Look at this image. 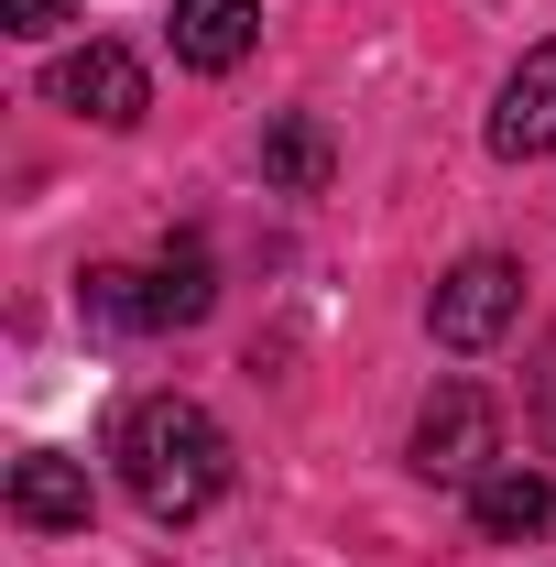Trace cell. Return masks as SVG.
Returning a JSON list of instances; mask_svg holds the SVG:
<instances>
[{"label":"cell","instance_id":"4","mask_svg":"<svg viewBox=\"0 0 556 567\" xmlns=\"http://www.w3.org/2000/svg\"><path fill=\"white\" fill-rule=\"evenodd\" d=\"M55 110L99 121V132H132L142 110H153V76H142L121 44H76L66 66H55Z\"/></svg>","mask_w":556,"mask_h":567},{"label":"cell","instance_id":"5","mask_svg":"<svg viewBox=\"0 0 556 567\" xmlns=\"http://www.w3.org/2000/svg\"><path fill=\"white\" fill-rule=\"evenodd\" d=\"M491 153H502V164L556 153V44H535L524 66L502 76V99H491Z\"/></svg>","mask_w":556,"mask_h":567},{"label":"cell","instance_id":"10","mask_svg":"<svg viewBox=\"0 0 556 567\" xmlns=\"http://www.w3.org/2000/svg\"><path fill=\"white\" fill-rule=\"evenodd\" d=\"M262 175H274V186H295V197H317V186L339 175L328 121H274V132H262Z\"/></svg>","mask_w":556,"mask_h":567},{"label":"cell","instance_id":"6","mask_svg":"<svg viewBox=\"0 0 556 567\" xmlns=\"http://www.w3.org/2000/svg\"><path fill=\"white\" fill-rule=\"evenodd\" d=\"M251 44H262V0H175V66L229 76Z\"/></svg>","mask_w":556,"mask_h":567},{"label":"cell","instance_id":"2","mask_svg":"<svg viewBox=\"0 0 556 567\" xmlns=\"http://www.w3.org/2000/svg\"><path fill=\"white\" fill-rule=\"evenodd\" d=\"M415 470L425 481H491L502 470V404L481 382H436V404L415 415Z\"/></svg>","mask_w":556,"mask_h":567},{"label":"cell","instance_id":"1","mask_svg":"<svg viewBox=\"0 0 556 567\" xmlns=\"http://www.w3.org/2000/svg\"><path fill=\"white\" fill-rule=\"evenodd\" d=\"M110 458H121V481H132V502L153 524H197L229 492V436L186 393H142L132 415H121V436H110Z\"/></svg>","mask_w":556,"mask_h":567},{"label":"cell","instance_id":"7","mask_svg":"<svg viewBox=\"0 0 556 567\" xmlns=\"http://www.w3.org/2000/svg\"><path fill=\"white\" fill-rule=\"evenodd\" d=\"M11 513H22L33 535H87V513H99V492H87V470H76V458H55V447H33V458L11 470Z\"/></svg>","mask_w":556,"mask_h":567},{"label":"cell","instance_id":"9","mask_svg":"<svg viewBox=\"0 0 556 567\" xmlns=\"http://www.w3.org/2000/svg\"><path fill=\"white\" fill-rule=\"evenodd\" d=\"M208 240H164V262L142 274V328H197L208 317Z\"/></svg>","mask_w":556,"mask_h":567},{"label":"cell","instance_id":"11","mask_svg":"<svg viewBox=\"0 0 556 567\" xmlns=\"http://www.w3.org/2000/svg\"><path fill=\"white\" fill-rule=\"evenodd\" d=\"M0 22H11V33H55V22H66V0H0Z\"/></svg>","mask_w":556,"mask_h":567},{"label":"cell","instance_id":"8","mask_svg":"<svg viewBox=\"0 0 556 567\" xmlns=\"http://www.w3.org/2000/svg\"><path fill=\"white\" fill-rule=\"evenodd\" d=\"M470 524H481L491 546H524V535L556 524V481L546 470H491V481H470Z\"/></svg>","mask_w":556,"mask_h":567},{"label":"cell","instance_id":"3","mask_svg":"<svg viewBox=\"0 0 556 567\" xmlns=\"http://www.w3.org/2000/svg\"><path fill=\"white\" fill-rule=\"evenodd\" d=\"M513 317H524V274H513L502 251H470L459 274L436 284V306H425V328H436L447 350H491Z\"/></svg>","mask_w":556,"mask_h":567},{"label":"cell","instance_id":"12","mask_svg":"<svg viewBox=\"0 0 556 567\" xmlns=\"http://www.w3.org/2000/svg\"><path fill=\"white\" fill-rule=\"evenodd\" d=\"M535 404H546V436H556V339H546V371H535Z\"/></svg>","mask_w":556,"mask_h":567}]
</instances>
